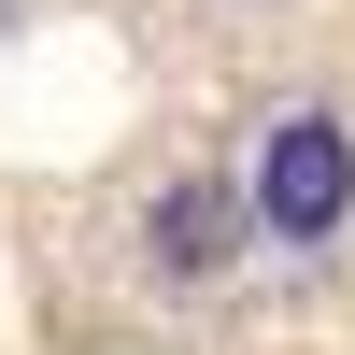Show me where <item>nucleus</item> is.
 Wrapping results in <instances>:
<instances>
[{"instance_id":"obj_1","label":"nucleus","mask_w":355,"mask_h":355,"mask_svg":"<svg viewBox=\"0 0 355 355\" xmlns=\"http://www.w3.org/2000/svg\"><path fill=\"white\" fill-rule=\"evenodd\" d=\"M242 214L270 256H341L355 242V114L341 100H284L242 142Z\"/></svg>"},{"instance_id":"obj_2","label":"nucleus","mask_w":355,"mask_h":355,"mask_svg":"<svg viewBox=\"0 0 355 355\" xmlns=\"http://www.w3.org/2000/svg\"><path fill=\"white\" fill-rule=\"evenodd\" d=\"M256 242L242 214V171H185V185H157V214H142V256H157L171 284H227V256Z\"/></svg>"}]
</instances>
